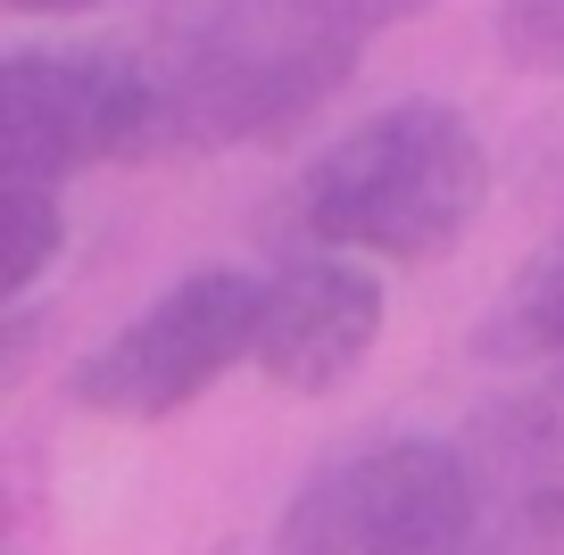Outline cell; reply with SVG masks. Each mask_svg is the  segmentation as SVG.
Segmentation results:
<instances>
[{
	"label": "cell",
	"mask_w": 564,
	"mask_h": 555,
	"mask_svg": "<svg viewBox=\"0 0 564 555\" xmlns=\"http://www.w3.org/2000/svg\"><path fill=\"white\" fill-rule=\"evenodd\" d=\"M547 390H556V399H564V357H556V364H547Z\"/></svg>",
	"instance_id": "cell-13"
},
{
	"label": "cell",
	"mask_w": 564,
	"mask_h": 555,
	"mask_svg": "<svg viewBox=\"0 0 564 555\" xmlns=\"http://www.w3.org/2000/svg\"><path fill=\"white\" fill-rule=\"evenodd\" d=\"M265 555H382V538H373V514H366V481H357V456L324 465L316 481L300 489V498L282 505V522H274V538H265Z\"/></svg>",
	"instance_id": "cell-8"
},
{
	"label": "cell",
	"mask_w": 564,
	"mask_h": 555,
	"mask_svg": "<svg viewBox=\"0 0 564 555\" xmlns=\"http://www.w3.org/2000/svg\"><path fill=\"white\" fill-rule=\"evenodd\" d=\"M373 34L333 0H208L166 58V150H241L300 133L357 75Z\"/></svg>",
	"instance_id": "cell-2"
},
{
	"label": "cell",
	"mask_w": 564,
	"mask_h": 555,
	"mask_svg": "<svg viewBox=\"0 0 564 555\" xmlns=\"http://www.w3.org/2000/svg\"><path fill=\"white\" fill-rule=\"evenodd\" d=\"M258 315L265 282H249L241 265H199L75 364L67 399L108 423H166L192 399H208L232 364L258 357Z\"/></svg>",
	"instance_id": "cell-3"
},
{
	"label": "cell",
	"mask_w": 564,
	"mask_h": 555,
	"mask_svg": "<svg viewBox=\"0 0 564 555\" xmlns=\"http://www.w3.org/2000/svg\"><path fill=\"white\" fill-rule=\"evenodd\" d=\"M490 208V150L448 100H399L333 141L300 183V232L340 258H448Z\"/></svg>",
	"instance_id": "cell-1"
},
{
	"label": "cell",
	"mask_w": 564,
	"mask_h": 555,
	"mask_svg": "<svg viewBox=\"0 0 564 555\" xmlns=\"http://www.w3.org/2000/svg\"><path fill=\"white\" fill-rule=\"evenodd\" d=\"M373 340H382V274L366 258H340V249H307L265 282L249 364L291 399H333L340 382H357Z\"/></svg>",
	"instance_id": "cell-5"
},
{
	"label": "cell",
	"mask_w": 564,
	"mask_h": 555,
	"mask_svg": "<svg viewBox=\"0 0 564 555\" xmlns=\"http://www.w3.org/2000/svg\"><path fill=\"white\" fill-rule=\"evenodd\" d=\"M474 357H490V364H556L564 357V241L540 249L507 282V298L474 331Z\"/></svg>",
	"instance_id": "cell-7"
},
{
	"label": "cell",
	"mask_w": 564,
	"mask_h": 555,
	"mask_svg": "<svg viewBox=\"0 0 564 555\" xmlns=\"http://www.w3.org/2000/svg\"><path fill=\"white\" fill-rule=\"evenodd\" d=\"M18 18H84V9H100V0H9Z\"/></svg>",
	"instance_id": "cell-12"
},
{
	"label": "cell",
	"mask_w": 564,
	"mask_h": 555,
	"mask_svg": "<svg viewBox=\"0 0 564 555\" xmlns=\"http://www.w3.org/2000/svg\"><path fill=\"white\" fill-rule=\"evenodd\" d=\"M498 58L523 75H564V0H498Z\"/></svg>",
	"instance_id": "cell-10"
},
{
	"label": "cell",
	"mask_w": 564,
	"mask_h": 555,
	"mask_svg": "<svg viewBox=\"0 0 564 555\" xmlns=\"http://www.w3.org/2000/svg\"><path fill=\"white\" fill-rule=\"evenodd\" d=\"M58 241H67V216H58L51 183H9V291L0 298H25L42 274H51Z\"/></svg>",
	"instance_id": "cell-9"
},
{
	"label": "cell",
	"mask_w": 564,
	"mask_h": 555,
	"mask_svg": "<svg viewBox=\"0 0 564 555\" xmlns=\"http://www.w3.org/2000/svg\"><path fill=\"white\" fill-rule=\"evenodd\" d=\"M333 9L357 25V34H382V25H399V18H423L432 0H333Z\"/></svg>",
	"instance_id": "cell-11"
},
{
	"label": "cell",
	"mask_w": 564,
	"mask_h": 555,
	"mask_svg": "<svg viewBox=\"0 0 564 555\" xmlns=\"http://www.w3.org/2000/svg\"><path fill=\"white\" fill-rule=\"evenodd\" d=\"M465 465L481 489V555H564V399L523 390L465 423Z\"/></svg>",
	"instance_id": "cell-6"
},
{
	"label": "cell",
	"mask_w": 564,
	"mask_h": 555,
	"mask_svg": "<svg viewBox=\"0 0 564 555\" xmlns=\"http://www.w3.org/2000/svg\"><path fill=\"white\" fill-rule=\"evenodd\" d=\"M166 150V84L108 51H9L0 58V157L9 183H75L91 166Z\"/></svg>",
	"instance_id": "cell-4"
}]
</instances>
